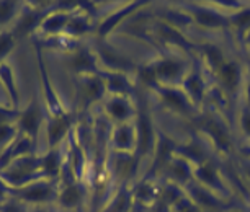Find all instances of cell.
<instances>
[{"mask_svg": "<svg viewBox=\"0 0 250 212\" xmlns=\"http://www.w3.org/2000/svg\"><path fill=\"white\" fill-rule=\"evenodd\" d=\"M87 30H88V26L85 20H82V18H79V17H70L64 33L67 36H79V35H83Z\"/></svg>", "mask_w": 250, "mask_h": 212, "instance_id": "14", "label": "cell"}, {"mask_svg": "<svg viewBox=\"0 0 250 212\" xmlns=\"http://www.w3.org/2000/svg\"><path fill=\"white\" fill-rule=\"evenodd\" d=\"M70 129V117L67 115L61 116H48L44 126L46 133V142H48V149H54L62 144L65 135L69 134Z\"/></svg>", "mask_w": 250, "mask_h": 212, "instance_id": "6", "label": "cell"}, {"mask_svg": "<svg viewBox=\"0 0 250 212\" xmlns=\"http://www.w3.org/2000/svg\"><path fill=\"white\" fill-rule=\"evenodd\" d=\"M30 212H51L49 207H30Z\"/></svg>", "mask_w": 250, "mask_h": 212, "instance_id": "22", "label": "cell"}, {"mask_svg": "<svg viewBox=\"0 0 250 212\" xmlns=\"http://www.w3.org/2000/svg\"><path fill=\"white\" fill-rule=\"evenodd\" d=\"M46 119H48L46 106L41 105L38 96H33L25 110H20V116H18V119H17V124H18L20 133L23 135H28L38 147L40 134H41V131H43V127L46 126Z\"/></svg>", "mask_w": 250, "mask_h": 212, "instance_id": "3", "label": "cell"}, {"mask_svg": "<svg viewBox=\"0 0 250 212\" xmlns=\"http://www.w3.org/2000/svg\"><path fill=\"white\" fill-rule=\"evenodd\" d=\"M23 7H25V2L0 0V31L12 30L18 20V17L21 15Z\"/></svg>", "mask_w": 250, "mask_h": 212, "instance_id": "9", "label": "cell"}, {"mask_svg": "<svg viewBox=\"0 0 250 212\" xmlns=\"http://www.w3.org/2000/svg\"><path fill=\"white\" fill-rule=\"evenodd\" d=\"M72 65L75 67V70H87V69H92V67H93V59H92V56L88 54V53H85V51H82V53H79L77 56H74Z\"/></svg>", "mask_w": 250, "mask_h": 212, "instance_id": "16", "label": "cell"}, {"mask_svg": "<svg viewBox=\"0 0 250 212\" xmlns=\"http://www.w3.org/2000/svg\"><path fill=\"white\" fill-rule=\"evenodd\" d=\"M0 83L3 85V90H5L7 96L10 98V108L20 111V92H18L15 72H13V67L8 62L0 64Z\"/></svg>", "mask_w": 250, "mask_h": 212, "instance_id": "8", "label": "cell"}, {"mask_svg": "<svg viewBox=\"0 0 250 212\" xmlns=\"http://www.w3.org/2000/svg\"><path fill=\"white\" fill-rule=\"evenodd\" d=\"M83 96L87 100H98L102 95H103V82L98 77H90L85 80L83 83Z\"/></svg>", "mask_w": 250, "mask_h": 212, "instance_id": "13", "label": "cell"}, {"mask_svg": "<svg viewBox=\"0 0 250 212\" xmlns=\"http://www.w3.org/2000/svg\"><path fill=\"white\" fill-rule=\"evenodd\" d=\"M33 154L40 155L36 144L33 142L28 135L20 134L15 142H13L12 145H8L3 152H0V170L8 167L12 162H15V160H18V158L26 157V155H33Z\"/></svg>", "mask_w": 250, "mask_h": 212, "instance_id": "5", "label": "cell"}, {"mask_svg": "<svg viewBox=\"0 0 250 212\" xmlns=\"http://www.w3.org/2000/svg\"><path fill=\"white\" fill-rule=\"evenodd\" d=\"M20 129H18L17 121L13 122H2L0 124V152H3L8 145H12L20 135Z\"/></svg>", "mask_w": 250, "mask_h": 212, "instance_id": "11", "label": "cell"}, {"mask_svg": "<svg viewBox=\"0 0 250 212\" xmlns=\"http://www.w3.org/2000/svg\"><path fill=\"white\" fill-rule=\"evenodd\" d=\"M58 183L48 178L13 190V199L23 202L28 207H49L58 201Z\"/></svg>", "mask_w": 250, "mask_h": 212, "instance_id": "2", "label": "cell"}, {"mask_svg": "<svg viewBox=\"0 0 250 212\" xmlns=\"http://www.w3.org/2000/svg\"><path fill=\"white\" fill-rule=\"evenodd\" d=\"M200 20L203 23H209V25H216V23H218L214 15H205V13H200Z\"/></svg>", "mask_w": 250, "mask_h": 212, "instance_id": "21", "label": "cell"}, {"mask_svg": "<svg viewBox=\"0 0 250 212\" xmlns=\"http://www.w3.org/2000/svg\"><path fill=\"white\" fill-rule=\"evenodd\" d=\"M108 111H110L111 116H115L116 119H125L128 116V108L120 100H113L108 103Z\"/></svg>", "mask_w": 250, "mask_h": 212, "instance_id": "17", "label": "cell"}, {"mask_svg": "<svg viewBox=\"0 0 250 212\" xmlns=\"http://www.w3.org/2000/svg\"><path fill=\"white\" fill-rule=\"evenodd\" d=\"M41 167H43V173L48 180H58L61 176V172H62V167H64V162H65V157L61 152V145L54 149H48L46 152L41 155Z\"/></svg>", "mask_w": 250, "mask_h": 212, "instance_id": "7", "label": "cell"}, {"mask_svg": "<svg viewBox=\"0 0 250 212\" xmlns=\"http://www.w3.org/2000/svg\"><path fill=\"white\" fill-rule=\"evenodd\" d=\"M221 80H223V83L228 88H232L234 85L237 83V80H239V70H237V67L232 65V64L224 65L223 70H221Z\"/></svg>", "mask_w": 250, "mask_h": 212, "instance_id": "15", "label": "cell"}, {"mask_svg": "<svg viewBox=\"0 0 250 212\" xmlns=\"http://www.w3.org/2000/svg\"><path fill=\"white\" fill-rule=\"evenodd\" d=\"M82 197H83L82 188H80V185H77V183H72V185H67V186H64L62 190H59L56 204L59 207H62V209L70 211L82 202Z\"/></svg>", "mask_w": 250, "mask_h": 212, "instance_id": "10", "label": "cell"}, {"mask_svg": "<svg viewBox=\"0 0 250 212\" xmlns=\"http://www.w3.org/2000/svg\"><path fill=\"white\" fill-rule=\"evenodd\" d=\"M244 124H245V129H247L249 133H250V116L245 117V119H244Z\"/></svg>", "mask_w": 250, "mask_h": 212, "instance_id": "23", "label": "cell"}, {"mask_svg": "<svg viewBox=\"0 0 250 212\" xmlns=\"http://www.w3.org/2000/svg\"><path fill=\"white\" fill-rule=\"evenodd\" d=\"M51 212H53V211H51ZM54 212H56V211H54Z\"/></svg>", "mask_w": 250, "mask_h": 212, "instance_id": "24", "label": "cell"}, {"mask_svg": "<svg viewBox=\"0 0 250 212\" xmlns=\"http://www.w3.org/2000/svg\"><path fill=\"white\" fill-rule=\"evenodd\" d=\"M70 13L67 10H64L62 7H56V3L53 5V8L48 12V15L43 18V21L40 23L38 26L36 35L38 36H44V38H53L58 36L61 33H64L65 26L70 20Z\"/></svg>", "mask_w": 250, "mask_h": 212, "instance_id": "4", "label": "cell"}, {"mask_svg": "<svg viewBox=\"0 0 250 212\" xmlns=\"http://www.w3.org/2000/svg\"><path fill=\"white\" fill-rule=\"evenodd\" d=\"M17 41L18 39L10 30L0 31V64L7 62V58L12 54V51L15 49Z\"/></svg>", "mask_w": 250, "mask_h": 212, "instance_id": "12", "label": "cell"}, {"mask_svg": "<svg viewBox=\"0 0 250 212\" xmlns=\"http://www.w3.org/2000/svg\"><path fill=\"white\" fill-rule=\"evenodd\" d=\"M12 199H13V190L0 178V207H3Z\"/></svg>", "mask_w": 250, "mask_h": 212, "instance_id": "18", "label": "cell"}, {"mask_svg": "<svg viewBox=\"0 0 250 212\" xmlns=\"http://www.w3.org/2000/svg\"><path fill=\"white\" fill-rule=\"evenodd\" d=\"M178 69H180V65H178L177 62L167 60V62L159 64L157 72H159L160 75H167V77H170V75H175V74L178 72Z\"/></svg>", "mask_w": 250, "mask_h": 212, "instance_id": "20", "label": "cell"}, {"mask_svg": "<svg viewBox=\"0 0 250 212\" xmlns=\"http://www.w3.org/2000/svg\"><path fill=\"white\" fill-rule=\"evenodd\" d=\"M0 178L12 190H18L30 183L43 180L46 176L43 173V167H41V157L38 154H33L15 160L8 167L0 170Z\"/></svg>", "mask_w": 250, "mask_h": 212, "instance_id": "1", "label": "cell"}, {"mask_svg": "<svg viewBox=\"0 0 250 212\" xmlns=\"http://www.w3.org/2000/svg\"><path fill=\"white\" fill-rule=\"evenodd\" d=\"M115 142L120 145V147H128L131 142V133L128 127H120L115 134Z\"/></svg>", "mask_w": 250, "mask_h": 212, "instance_id": "19", "label": "cell"}]
</instances>
